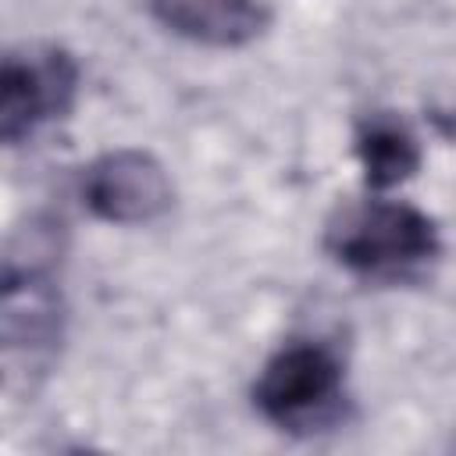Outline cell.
Returning <instances> with one entry per match:
<instances>
[{
	"instance_id": "obj_1",
	"label": "cell",
	"mask_w": 456,
	"mask_h": 456,
	"mask_svg": "<svg viewBox=\"0 0 456 456\" xmlns=\"http://www.w3.org/2000/svg\"><path fill=\"white\" fill-rule=\"evenodd\" d=\"M328 253L356 278L406 281L442 249L435 221L403 200H363L335 214L324 232Z\"/></svg>"
},
{
	"instance_id": "obj_2",
	"label": "cell",
	"mask_w": 456,
	"mask_h": 456,
	"mask_svg": "<svg viewBox=\"0 0 456 456\" xmlns=\"http://www.w3.org/2000/svg\"><path fill=\"white\" fill-rule=\"evenodd\" d=\"M253 406L289 435H317L346 413V374L338 356L317 342L281 346L253 381Z\"/></svg>"
},
{
	"instance_id": "obj_3",
	"label": "cell",
	"mask_w": 456,
	"mask_h": 456,
	"mask_svg": "<svg viewBox=\"0 0 456 456\" xmlns=\"http://www.w3.org/2000/svg\"><path fill=\"white\" fill-rule=\"evenodd\" d=\"M78 93V64L57 46H25L4 57L0 71V135L7 146L28 139L39 125L64 118Z\"/></svg>"
},
{
	"instance_id": "obj_4",
	"label": "cell",
	"mask_w": 456,
	"mask_h": 456,
	"mask_svg": "<svg viewBox=\"0 0 456 456\" xmlns=\"http://www.w3.org/2000/svg\"><path fill=\"white\" fill-rule=\"evenodd\" d=\"M175 200L171 178L157 157L142 150H114L96 157L82 175V203L110 224L157 221Z\"/></svg>"
},
{
	"instance_id": "obj_5",
	"label": "cell",
	"mask_w": 456,
	"mask_h": 456,
	"mask_svg": "<svg viewBox=\"0 0 456 456\" xmlns=\"http://www.w3.org/2000/svg\"><path fill=\"white\" fill-rule=\"evenodd\" d=\"M61 338V292L53 278L28 260L18 267L7 260L4 271V349L7 356L28 353V363L50 356Z\"/></svg>"
},
{
	"instance_id": "obj_6",
	"label": "cell",
	"mask_w": 456,
	"mask_h": 456,
	"mask_svg": "<svg viewBox=\"0 0 456 456\" xmlns=\"http://www.w3.org/2000/svg\"><path fill=\"white\" fill-rule=\"evenodd\" d=\"M150 11L175 36L203 46H242L267 25L260 0H150Z\"/></svg>"
},
{
	"instance_id": "obj_7",
	"label": "cell",
	"mask_w": 456,
	"mask_h": 456,
	"mask_svg": "<svg viewBox=\"0 0 456 456\" xmlns=\"http://www.w3.org/2000/svg\"><path fill=\"white\" fill-rule=\"evenodd\" d=\"M356 157L370 189H392L420 167L417 135L392 114H370L356 128Z\"/></svg>"
}]
</instances>
